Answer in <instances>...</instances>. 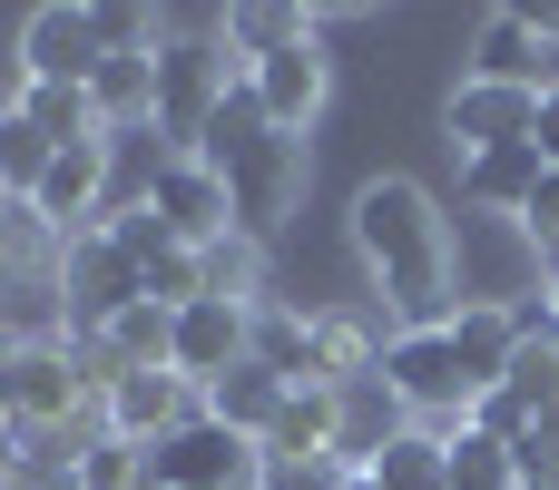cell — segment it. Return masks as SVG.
Segmentation results:
<instances>
[{
    "mask_svg": "<svg viewBox=\"0 0 559 490\" xmlns=\"http://www.w3.org/2000/svg\"><path fill=\"white\" fill-rule=\"evenodd\" d=\"M354 255L373 265V295H383L393 334L452 324V236H442V216L413 177H373L354 196Z\"/></svg>",
    "mask_w": 559,
    "mask_h": 490,
    "instance_id": "cell-1",
    "label": "cell"
},
{
    "mask_svg": "<svg viewBox=\"0 0 559 490\" xmlns=\"http://www.w3.org/2000/svg\"><path fill=\"white\" fill-rule=\"evenodd\" d=\"M521 236H531L540 255H559V167H550V177H540V196L521 206Z\"/></svg>",
    "mask_w": 559,
    "mask_h": 490,
    "instance_id": "cell-27",
    "label": "cell"
},
{
    "mask_svg": "<svg viewBox=\"0 0 559 490\" xmlns=\"http://www.w3.org/2000/svg\"><path fill=\"white\" fill-rule=\"evenodd\" d=\"M147 471H157V490H265V452L246 432H226V422L197 413L187 432H167L147 452Z\"/></svg>",
    "mask_w": 559,
    "mask_h": 490,
    "instance_id": "cell-5",
    "label": "cell"
},
{
    "mask_svg": "<svg viewBox=\"0 0 559 490\" xmlns=\"http://www.w3.org/2000/svg\"><path fill=\"white\" fill-rule=\"evenodd\" d=\"M255 452H265V471H295V462H334V393L295 383V393H285V413H275V432H265Z\"/></svg>",
    "mask_w": 559,
    "mask_h": 490,
    "instance_id": "cell-18",
    "label": "cell"
},
{
    "mask_svg": "<svg viewBox=\"0 0 559 490\" xmlns=\"http://www.w3.org/2000/svg\"><path fill=\"white\" fill-rule=\"evenodd\" d=\"M373 373L403 393V413H452V422H472V383H462L442 324H423V334H383V363H373Z\"/></svg>",
    "mask_w": 559,
    "mask_h": 490,
    "instance_id": "cell-7",
    "label": "cell"
},
{
    "mask_svg": "<svg viewBox=\"0 0 559 490\" xmlns=\"http://www.w3.org/2000/svg\"><path fill=\"white\" fill-rule=\"evenodd\" d=\"M0 383H10V432H29V442H59V432H79V422L98 413V393H88L79 354H69V344H49V334L0 344Z\"/></svg>",
    "mask_w": 559,
    "mask_h": 490,
    "instance_id": "cell-3",
    "label": "cell"
},
{
    "mask_svg": "<svg viewBox=\"0 0 559 490\" xmlns=\"http://www.w3.org/2000/svg\"><path fill=\"white\" fill-rule=\"evenodd\" d=\"M29 216L69 246L88 216H108V138H79V147H59L49 157V177H39V196H29Z\"/></svg>",
    "mask_w": 559,
    "mask_h": 490,
    "instance_id": "cell-12",
    "label": "cell"
},
{
    "mask_svg": "<svg viewBox=\"0 0 559 490\" xmlns=\"http://www.w3.org/2000/svg\"><path fill=\"white\" fill-rule=\"evenodd\" d=\"M255 363L305 383L314 373V314H285V304H255Z\"/></svg>",
    "mask_w": 559,
    "mask_h": 490,
    "instance_id": "cell-22",
    "label": "cell"
},
{
    "mask_svg": "<svg viewBox=\"0 0 559 490\" xmlns=\"http://www.w3.org/2000/svg\"><path fill=\"white\" fill-rule=\"evenodd\" d=\"M69 471H79V490H157V471H147V442H118V432L79 442V452H69Z\"/></svg>",
    "mask_w": 559,
    "mask_h": 490,
    "instance_id": "cell-21",
    "label": "cell"
},
{
    "mask_svg": "<svg viewBox=\"0 0 559 490\" xmlns=\"http://www.w3.org/2000/svg\"><path fill=\"white\" fill-rule=\"evenodd\" d=\"M197 157L226 177V196H236V236H255V246H265V236L295 216V196H305V147H295L285 128H265L246 88L216 108V128H206Z\"/></svg>",
    "mask_w": 559,
    "mask_h": 490,
    "instance_id": "cell-2",
    "label": "cell"
},
{
    "mask_svg": "<svg viewBox=\"0 0 559 490\" xmlns=\"http://www.w3.org/2000/svg\"><path fill=\"white\" fill-rule=\"evenodd\" d=\"M98 413H108V432H118V442H147V452H157L167 432H187V422L206 413V393H197L187 373H118Z\"/></svg>",
    "mask_w": 559,
    "mask_h": 490,
    "instance_id": "cell-11",
    "label": "cell"
},
{
    "mask_svg": "<svg viewBox=\"0 0 559 490\" xmlns=\"http://www.w3.org/2000/svg\"><path fill=\"white\" fill-rule=\"evenodd\" d=\"M364 481H373V490H452V452H442L432 432H403Z\"/></svg>",
    "mask_w": 559,
    "mask_h": 490,
    "instance_id": "cell-23",
    "label": "cell"
},
{
    "mask_svg": "<svg viewBox=\"0 0 559 490\" xmlns=\"http://www.w3.org/2000/svg\"><path fill=\"white\" fill-rule=\"evenodd\" d=\"M531 422H540V413H531V403H521L511 383L472 403V432H481V442H501V452H521V442H531Z\"/></svg>",
    "mask_w": 559,
    "mask_h": 490,
    "instance_id": "cell-26",
    "label": "cell"
},
{
    "mask_svg": "<svg viewBox=\"0 0 559 490\" xmlns=\"http://www.w3.org/2000/svg\"><path fill=\"white\" fill-rule=\"evenodd\" d=\"M20 69L39 79V88H88L98 69H108V39H98V10H29V29H20Z\"/></svg>",
    "mask_w": 559,
    "mask_h": 490,
    "instance_id": "cell-8",
    "label": "cell"
},
{
    "mask_svg": "<svg viewBox=\"0 0 559 490\" xmlns=\"http://www.w3.org/2000/svg\"><path fill=\"white\" fill-rule=\"evenodd\" d=\"M265 490H344L334 462H295V471H265Z\"/></svg>",
    "mask_w": 559,
    "mask_h": 490,
    "instance_id": "cell-28",
    "label": "cell"
},
{
    "mask_svg": "<svg viewBox=\"0 0 559 490\" xmlns=\"http://www.w3.org/2000/svg\"><path fill=\"white\" fill-rule=\"evenodd\" d=\"M442 334H452V363H462L472 403L511 383V363H521V314H511V304H462Z\"/></svg>",
    "mask_w": 559,
    "mask_h": 490,
    "instance_id": "cell-16",
    "label": "cell"
},
{
    "mask_svg": "<svg viewBox=\"0 0 559 490\" xmlns=\"http://www.w3.org/2000/svg\"><path fill=\"white\" fill-rule=\"evenodd\" d=\"M442 128H452V147H462V157H491V147H521V138H540V88H501V79H462V88H452V108H442Z\"/></svg>",
    "mask_w": 559,
    "mask_h": 490,
    "instance_id": "cell-9",
    "label": "cell"
},
{
    "mask_svg": "<svg viewBox=\"0 0 559 490\" xmlns=\"http://www.w3.org/2000/svg\"><path fill=\"white\" fill-rule=\"evenodd\" d=\"M197 295H216V304H265V246L255 236H216V246H197Z\"/></svg>",
    "mask_w": 559,
    "mask_h": 490,
    "instance_id": "cell-20",
    "label": "cell"
},
{
    "mask_svg": "<svg viewBox=\"0 0 559 490\" xmlns=\"http://www.w3.org/2000/svg\"><path fill=\"white\" fill-rule=\"evenodd\" d=\"M442 452H452V490H521V462H511L501 442H481L472 422H462Z\"/></svg>",
    "mask_w": 559,
    "mask_h": 490,
    "instance_id": "cell-25",
    "label": "cell"
},
{
    "mask_svg": "<svg viewBox=\"0 0 559 490\" xmlns=\"http://www.w3.org/2000/svg\"><path fill=\"white\" fill-rule=\"evenodd\" d=\"M187 246H216V236H236V196H226V177L206 167V157H177L167 177H157V196H147Z\"/></svg>",
    "mask_w": 559,
    "mask_h": 490,
    "instance_id": "cell-15",
    "label": "cell"
},
{
    "mask_svg": "<svg viewBox=\"0 0 559 490\" xmlns=\"http://www.w3.org/2000/svg\"><path fill=\"white\" fill-rule=\"evenodd\" d=\"M540 265H550V275H559V255H540Z\"/></svg>",
    "mask_w": 559,
    "mask_h": 490,
    "instance_id": "cell-30",
    "label": "cell"
},
{
    "mask_svg": "<svg viewBox=\"0 0 559 490\" xmlns=\"http://www.w3.org/2000/svg\"><path fill=\"white\" fill-rule=\"evenodd\" d=\"M226 59H236L226 29H216V39H206V29H197V39H157V138H167L177 157H197L206 128H216V108L236 98V88H226Z\"/></svg>",
    "mask_w": 559,
    "mask_h": 490,
    "instance_id": "cell-4",
    "label": "cell"
},
{
    "mask_svg": "<svg viewBox=\"0 0 559 490\" xmlns=\"http://www.w3.org/2000/svg\"><path fill=\"white\" fill-rule=\"evenodd\" d=\"M540 157H550V167H559V88H550V98H540Z\"/></svg>",
    "mask_w": 559,
    "mask_h": 490,
    "instance_id": "cell-29",
    "label": "cell"
},
{
    "mask_svg": "<svg viewBox=\"0 0 559 490\" xmlns=\"http://www.w3.org/2000/svg\"><path fill=\"white\" fill-rule=\"evenodd\" d=\"M285 373H265V363H236L226 383H206V422H226V432H246V442H265L275 432V413H285Z\"/></svg>",
    "mask_w": 559,
    "mask_h": 490,
    "instance_id": "cell-19",
    "label": "cell"
},
{
    "mask_svg": "<svg viewBox=\"0 0 559 490\" xmlns=\"http://www.w3.org/2000/svg\"><path fill=\"white\" fill-rule=\"evenodd\" d=\"M324 88H334V79H324V49H314V39H295V49H275V59H255V69H246L255 118H265V128H285V138L324 108Z\"/></svg>",
    "mask_w": 559,
    "mask_h": 490,
    "instance_id": "cell-14",
    "label": "cell"
},
{
    "mask_svg": "<svg viewBox=\"0 0 559 490\" xmlns=\"http://www.w3.org/2000/svg\"><path fill=\"white\" fill-rule=\"evenodd\" d=\"M236 363H255V314H246V304H216V295L177 304V334H167V373H187V383L206 393V383H226Z\"/></svg>",
    "mask_w": 559,
    "mask_h": 490,
    "instance_id": "cell-6",
    "label": "cell"
},
{
    "mask_svg": "<svg viewBox=\"0 0 559 490\" xmlns=\"http://www.w3.org/2000/svg\"><path fill=\"white\" fill-rule=\"evenodd\" d=\"M59 285L79 295V334H98V324H118L128 304H147V275H138L108 236H69V246H59Z\"/></svg>",
    "mask_w": 559,
    "mask_h": 490,
    "instance_id": "cell-10",
    "label": "cell"
},
{
    "mask_svg": "<svg viewBox=\"0 0 559 490\" xmlns=\"http://www.w3.org/2000/svg\"><path fill=\"white\" fill-rule=\"evenodd\" d=\"M403 432H413V413H403V393L383 373H364V383L334 393V471H373Z\"/></svg>",
    "mask_w": 559,
    "mask_h": 490,
    "instance_id": "cell-13",
    "label": "cell"
},
{
    "mask_svg": "<svg viewBox=\"0 0 559 490\" xmlns=\"http://www.w3.org/2000/svg\"><path fill=\"white\" fill-rule=\"evenodd\" d=\"M540 177H550L540 138H521V147H491V157H462V196H472V206H491V216H521V206L540 196Z\"/></svg>",
    "mask_w": 559,
    "mask_h": 490,
    "instance_id": "cell-17",
    "label": "cell"
},
{
    "mask_svg": "<svg viewBox=\"0 0 559 490\" xmlns=\"http://www.w3.org/2000/svg\"><path fill=\"white\" fill-rule=\"evenodd\" d=\"M20 118H29V128H39L49 147H79V138H108V128H98V108H88V88H39V79H29Z\"/></svg>",
    "mask_w": 559,
    "mask_h": 490,
    "instance_id": "cell-24",
    "label": "cell"
}]
</instances>
